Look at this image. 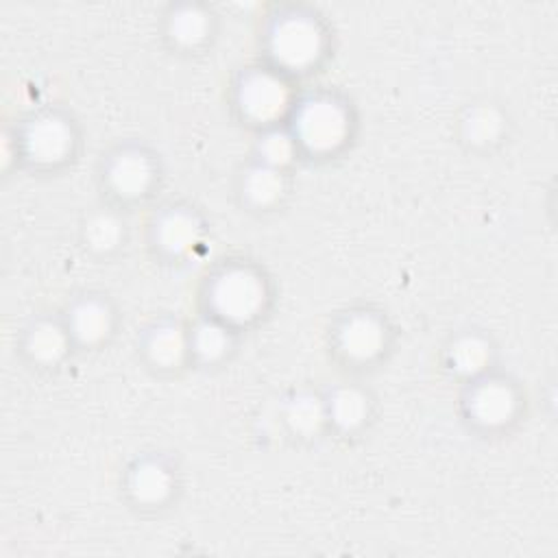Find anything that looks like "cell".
Instances as JSON below:
<instances>
[{
  "label": "cell",
  "instance_id": "cell-1",
  "mask_svg": "<svg viewBox=\"0 0 558 558\" xmlns=\"http://www.w3.org/2000/svg\"><path fill=\"white\" fill-rule=\"evenodd\" d=\"M270 299L268 277L259 266L246 259H225L203 283V314L235 331L259 320L266 314Z\"/></svg>",
  "mask_w": 558,
  "mask_h": 558
},
{
  "label": "cell",
  "instance_id": "cell-2",
  "mask_svg": "<svg viewBox=\"0 0 558 558\" xmlns=\"http://www.w3.org/2000/svg\"><path fill=\"white\" fill-rule=\"evenodd\" d=\"M286 129L299 155L310 159L331 157L347 146L353 135L351 105L329 89L296 96Z\"/></svg>",
  "mask_w": 558,
  "mask_h": 558
},
{
  "label": "cell",
  "instance_id": "cell-3",
  "mask_svg": "<svg viewBox=\"0 0 558 558\" xmlns=\"http://www.w3.org/2000/svg\"><path fill=\"white\" fill-rule=\"evenodd\" d=\"M262 44L266 50L264 63L294 81L299 74H310L325 57L327 31L314 13L286 7L270 15Z\"/></svg>",
  "mask_w": 558,
  "mask_h": 558
},
{
  "label": "cell",
  "instance_id": "cell-4",
  "mask_svg": "<svg viewBox=\"0 0 558 558\" xmlns=\"http://www.w3.org/2000/svg\"><path fill=\"white\" fill-rule=\"evenodd\" d=\"M161 168L155 153L137 142L113 146L102 155L98 179L109 207L137 205L153 196L159 185Z\"/></svg>",
  "mask_w": 558,
  "mask_h": 558
},
{
  "label": "cell",
  "instance_id": "cell-5",
  "mask_svg": "<svg viewBox=\"0 0 558 558\" xmlns=\"http://www.w3.org/2000/svg\"><path fill=\"white\" fill-rule=\"evenodd\" d=\"M294 100L292 78L266 63L244 68L233 83L235 111L259 133L286 122Z\"/></svg>",
  "mask_w": 558,
  "mask_h": 558
},
{
  "label": "cell",
  "instance_id": "cell-6",
  "mask_svg": "<svg viewBox=\"0 0 558 558\" xmlns=\"http://www.w3.org/2000/svg\"><path fill=\"white\" fill-rule=\"evenodd\" d=\"M388 318L373 307H351L336 316L329 329L331 353L347 368H368L390 349Z\"/></svg>",
  "mask_w": 558,
  "mask_h": 558
},
{
  "label": "cell",
  "instance_id": "cell-7",
  "mask_svg": "<svg viewBox=\"0 0 558 558\" xmlns=\"http://www.w3.org/2000/svg\"><path fill=\"white\" fill-rule=\"evenodd\" d=\"M460 405L464 421L473 429L482 434H499L517 423L523 405V392L517 381L490 368L464 381Z\"/></svg>",
  "mask_w": 558,
  "mask_h": 558
},
{
  "label": "cell",
  "instance_id": "cell-8",
  "mask_svg": "<svg viewBox=\"0 0 558 558\" xmlns=\"http://www.w3.org/2000/svg\"><path fill=\"white\" fill-rule=\"evenodd\" d=\"M76 142L74 122L57 109L33 113L17 131V153L37 170L65 166L74 157Z\"/></svg>",
  "mask_w": 558,
  "mask_h": 558
},
{
  "label": "cell",
  "instance_id": "cell-9",
  "mask_svg": "<svg viewBox=\"0 0 558 558\" xmlns=\"http://www.w3.org/2000/svg\"><path fill=\"white\" fill-rule=\"evenodd\" d=\"M203 238L205 222L201 214L183 203H166L148 220V242L155 255L168 262L190 257Z\"/></svg>",
  "mask_w": 558,
  "mask_h": 558
},
{
  "label": "cell",
  "instance_id": "cell-10",
  "mask_svg": "<svg viewBox=\"0 0 558 558\" xmlns=\"http://www.w3.org/2000/svg\"><path fill=\"white\" fill-rule=\"evenodd\" d=\"M179 488V469L166 453H142L124 471V490L133 506L157 510L172 501Z\"/></svg>",
  "mask_w": 558,
  "mask_h": 558
},
{
  "label": "cell",
  "instance_id": "cell-11",
  "mask_svg": "<svg viewBox=\"0 0 558 558\" xmlns=\"http://www.w3.org/2000/svg\"><path fill=\"white\" fill-rule=\"evenodd\" d=\"M61 318L74 347L94 349L113 333L116 310L105 294L87 290L68 301Z\"/></svg>",
  "mask_w": 558,
  "mask_h": 558
},
{
  "label": "cell",
  "instance_id": "cell-12",
  "mask_svg": "<svg viewBox=\"0 0 558 558\" xmlns=\"http://www.w3.org/2000/svg\"><path fill=\"white\" fill-rule=\"evenodd\" d=\"M140 353L144 362L157 373H174L190 362V338L187 323L172 316L155 318L140 338Z\"/></svg>",
  "mask_w": 558,
  "mask_h": 558
},
{
  "label": "cell",
  "instance_id": "cell-13",
  "mask_svg": "<svg viewBox=\"0 0 558 558\" xmlns=\"http://www.w3.org/2000/svg\"><path fill=\"white\" fill-rule=\"evenodd\" d=\"M327 429L338 436L362 432L371 418V397L357 384H336L323 395Z\"/></svg>",
  "mask_w": 558,
  "mask_h": 558
},
{
  "label": "cell",
  "instance_id": "cell-14",
  "mask_svg": "<svg viewBox=\"0 0 558 558\" xmlns=\"http://www.w3.org/2000/svg\"><path fill=\"white\" fill-rule=\"evenodd\" d=\"M508 116L493 100L469 102L458 120L460 140L473 150H490L508 137Z\"/></svg>",
  "mask_w": 558,
  "mask_h": 558
},
{
  "label": "cell",
  "instance_id": "cell-15",
  "mask_svg": "<svg viewBox=\"0 0 558 558\" xmlns=\"http://www.w3.org/2000/svg\"><path fill=\"white\" fill-rule=\"evenodd\" d=\"M238 194L242 205L251 211H270L281 205L283 196L288 194L286 170L253 159L240 172Z\"/></svg>",
  "mask_w": 558,
  "mask_h": 558
},
{
  "label": "cell",
  "instance_id": "cell-16",
  "mask_svg": "<svg viewBox=\"0 0 558 558\" xmlns=\"http://www.w3.org/2000/svg\"><path fill=\"white\" fill-rule=\"evenodd\" d=\"M235 329L222 325L220 320L198 314L192 323H187L190 338V362L194 366H218L235 351L238 344Z\"/></svg>",
  "mask_w": 558,
  "mask_h": 558
},
{
  "label": "cell",
  "instance_id": "cell-17",
  "mask_svg": "<svg viewBox=\"0 0 558 558\" xmlns=\"http://www.w3.org/2000/svg\"><path fill=\"white\" fill-rule=\"evenodd\" d=\"M214 20L203 4H172L166 15V39L179 52H196L214 37Z\"/></svg>",
  "mask_w": 558,
  "mask_h": 558
},
{
  "label": "cell",
  "instance_id": "cell-18",
  "mask_svg": "<svg viewBox=\"0 0 558 558\" xmlns=\"http://www.w3.org/2000/svg\"><path fill=\"white\" fill-rule=\"evenodd\" d=\"M22 349L37 366H57L74 349L65 323L59 316H39L24 329Z\"/></svg>",
  "mask_w": 558,
  "mask_h": 558
},
{
  "label": "cell",
  "instance_id": "cell-19",
  "mask_svg": "<svg viewBox=\"0 0 558 558\" xmlns=\"http://www.w3.org/2000/svg\"><path fill=\"white\" fill-rule=\"evenodd\" d=\"M445 366L460 379L469 381L493 368L490 340L480 331H460L445 349Z\"/></svg>",
  "mask_w": 558,
  "mask_h": 558
},
{
  "label": "cell",
  "instance_id": "cell-20",
  "mask_svg": "<svg viewBox=\"0 0 558 558\" xmlns=\"http://www.w3.org/2000/svg\"><path fill=\"white\" fill-rule=\"evenodd\" d=\"M81 238L87 251L96 255H111L124 244V220L120 218L116 207H100L87 214L81 227Z\"/></svg>",
  "mask_w": 558,
  "mask_h": 558
},
{
  "label": "cell",
  "instance_id": "cell-21",
  "mask_svg": "<svg viewBox=\"0 0 558 558\" xmlns=\"http://www.w3.org/2000/svg\"><path fill=\"white\" fill-rule=\"evenodd\" d=\"M286 421L299 436H312L327 429L323 395L299 392L286 408Z\"/></svg>",
  "mask_w": 558,
  "mask_h": 558
},
{
  "label": "cell",
  "instance_id": "cell-22",
  "mask_svg": "<svg viewBox=\"0 0 558 558\" xmlns=\"http://www.w3.org/2000/svg\"><path fill=\"white\" fill-rule=\"evenodd\" d=\"M299 155L294 140L290 137L286 126H272L259 133L257 146H255V159L286 170V166Z\"/></svg>",
  "mask_w": 558,
  "mask_h": 558
}]
</instances>
